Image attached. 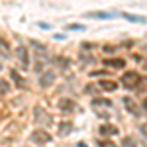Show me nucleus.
Segmentation results:
<instances>
[{"instance_id":"obj_13","label":"nucleus","mask_w":147,"mask_h":147,"mask_svg":"<svg viewBox=\"0 0 147 147\" xmlns=\"http://www.w3.org/2000/svg\"><path fill=\"white\" fill-rule=\"evenodd\" d=\"M71 129H73V122H63L59 125V136H67Z\"/></svg>"},{"instance_id":"obj_3","label":"nucleus","mask_w":147,"mask_h":147,"mask_svg":"<svg viewBox=\"0 0 147 147\" xmlns=\"http://www.w3.org/2000/svg\"><path fill=\"white\" fill-rule=\"evenodd\" d=\"M34 120L37 124H49V122H51V116H49L47 110H43L41 106H35L34 108Z\"/></svg>"},{"instance_id":"obj_5","label":"nucleus","mask_w":147,"mask_h":147,"mask_svg":"<svg viewBox=\"0 0 147 147\" xmlns=\"http://www.w3.org/2000/svg\"><path fill=\"white\" fill-rule=\"evenodd\" d=\"M53 80H55V73H53V71H47V73H43V75L39 77V86H41V88H47V86L53 84Z\"/></svg>"},{"instance_id":"obj_7","label":"nucleus","mask_w":147,"mask_h":147,"mask_svg":"<svg viewBox=\"0 0 147 147\" xmlns=\"http://www.w3.org/2000/svg\"><path fill=\"white\" fill-rule=\"evenodd\" d=\"M100 86L102 90H106V92H114L116 88H118V82L116 80H108V79H104V80H100Z\"/></svg>"},{"instance_id":"obj_20","label":"nucleus","mask_w":147,"mask_h":147,"mask_svg":"<svg viewBox=\"0 0 147 147\" xmlns=\"http://www.w3.org/2000/svg\"><path fill=\"white\" fill-rule=\"evenodd\" d=\"M100 147H118V145H116L114 141H108V139H106V141H100Z\"/></svg>"},{"instance_id":"obj_9","label":"nucleus","mask_w":147,"mask_h":147,"mask_svg":"<svg viewBox=\"0 0 147 147\" xmlns=\"http://www.w3.org/2000/svg\"><path fill=\"white\" fill-rule=\"evenodd\" d=\"M59 108L63 112H71V110H75V102L69 100V98H63V100H59Z\"/></svg>"},{"instance_id":"obj_16","label":"nucleus","mask_w":147,"mask_h":147,"mask_svg":"<svg viewBox=\"0 0 147 147\" xmlns=\"http://www.w3.org/2000/svg\"><path fill=\"white\" fill-rule=\"evenodd\" d=\"M92 106H112V102L108 100V98H94Z\"/></svg>"},{"instance_id":"obj_2","label":"nucleus","mask_w":147,"mask_h":147,"mask_svg":"<svg viewBox=\"0 0 147 147\" xmlns=\"http://www.w3.org/2000/svg\"><path fill=\"white\" fill-rule=\"evenodd\" d=\"M32 141L37 143V145H45V143L51 141V136L47 134L45 129H35L34 134H32Z\"/></svg>"},{"instance_id":"obj_18","label":"nucleus","mask_w":147,"mask_h":147,"mask_svg":"<svg viewBox=\"0 0 147 147\" xmlns=\"http://www.w3.org/2000/svg\"><path fill=\"white\" fill-rule=\"evenodd\" d=\"M122 147H137V143L134 137H124L122 139Z\"/></svg>"},{"instance_id":"obj_19","label":"nucleus","mask_w":147,"mask_h":147,"mask_svg":"<svg viewBox=\"0 0 147 147\" xmlns=\"http://www.w3.org/2000/svg\"><path fill=\"white\" fill-rule=\"evenodd\" d=\"M69 30H75V32H82L84 28H82L80 24H71V26H69Z\"/></svg>"},{"instance_id":"obj_17","label":"nucleus","mask_w":147,"mask_h":147,"mask_svg":"<svg viewBox=\"0 0 147 147\" xmlns=\"http://www.w3.org/2000/svg\"><path fill=\"white\" fill-rule=\"evenodd\" d=\"M6 92H10V82L0 79V94H6Z\"/></svg>"},{"instance_id":"obj_12","label":"nucleus","mask_w":147,"mask_h":147,"mask_svg":"<svg viewBox=\"0 0 147 147\" xmlns=\"http://www.w3.org/2000/svg\"><path fill=\"white\" fill-rule=\"evenodd\" d=\"M116 14H110V12H88L86 18H114Z\"/></svg>"},{"instance_id":"obj_10","label":"nucleus","mask_w":147,"mask_h":147,"mask_svg":"<svg viewBox=\"0 0 147 147\" xmlns=\"http://www.w3.org/2000/svg\"><path fill=\"white\" fill-rule=\"evenodd\" d=\"M104 63H106L108 67H116V69H124L125 67L124 59H104Z\"/></svg>"},{"instance_id":"obj_4","label":"nucleus","mask_w":147,"mask_h":147,"mask_svg":"<svg viewBox=\"0 0 147 147\" xmlns=\"http://www.w3.org/2000/svg\"><path fill=\"white\" fill-rule=\"evenodd\" d=\"M16 55H18V61L22 63V67H28L30 65V53H28V49L24 45L16 47Z\"/></svg>"},{"instance_id":"obj_15","label":"nucleus","mask_w":147,"mask_h":147,"mask_svg":"<svg viewBox=\"0 0 147 147\" xmlns=\"http://www.w3.org/2000/svg\"><path fill=\"white\" fill-rule=\"evenodd\" d=\"M125 20H129V22H137V24H145L147 20L143 18V16H129V14H122Z\"/></svg>"},{"instance_id":"obj_1","label":"nucleus","mask_w":147,"mask_h":147,"mask_svg":"<svg viewBox=\"0 0 147 147\" xmlns=\"http://www.w3.org/2000/svg\"><path fill=\"white\" fill-rule=\"evenodd\" d=\"M139 82H141V75H137L134 71H127L122 77V86H125V88H136Z\"/></svg>"},{"instance_id":"obj_14","label":"nucleus","mask_w":147,"mask_h":147,"mask_svg":"<svg viewBox=\"0 0 147 147\" xmlns=\"http://www.w3.org/2000/svg\"><path fill=\"white\" fill-rule=\"evenodd\" d=\"M0 55H2V57H8V55H10V45H8L4 39H0Z\"/></svg>"},{"instance_id":"obj_11","label":"nucleus","mask_w":147,"mask_h":147,"mask_svg":"<svg viewBox=\"0 0 147 147\" xmlns=\"http://www.w3.org/2000/svg\"><path fill=\"white\" fill-rule=\"evenodd\" d=\"M10 77H12V80L16 82V86H18V88H24V86H26L24 79L20 77V75H18V73H16V71H10Z\"/></svg>"},{"instance_id":"obj_8","label":"nucleus","mask_w":147,"mask_h":147,"mask_svg":"<svg viewBox=\"0 0 147 147\" xmlns=\"http://www.w3.org/2000/svg\"><path fill=\"white\" fill-rule=\"evenodd\" d=\"M124 104H125V106H127V112L136 114V116H139V114H141V110L137 108V104H136V102H134V100H131L129 96H127V98H124Z\"/></svg>"},{"instance_id":"obj_6","label":"nucleus","mask_w":147,"mask_h":147,"mask_svg":"<svg viewBox=\"0 0 147 147\" xmlns=\"http://www.w3.org/2000/svg\"><path fill=\"white\" fill-rule=\"evenodd\" d=\"M116 134H118V127H116V125H110V124H102L100 125V136L112 137V136H116Z\"/></svg>"},{"instance_id":"obj_21","label":"nucleus","mask_w":147,"mask_h":147,"mask_svg":"<svg viewBox=\"0 0 147 147\" xmlns=\"http://www.w3.org/2000/svg\"><path fill=\"white\" fill-rule=\"evenodd\" d=\"M77 147H86V145H84V143H79V145H77Z\"/></svg>"},{"instance_id":"obj_22","label":"nucleus","mask_w":147,"mask_h":147,"mask_svg":"<svg viewBox=\"0 0 147 147\" xmlns=\"http://www.w3.org/2000/svg\"><path fill=\"white\" fill-rule=\"evenodd\" d=\"M143 106H145V108H147V98H145V102H143Z\"/></svg>"}]
</instances>
